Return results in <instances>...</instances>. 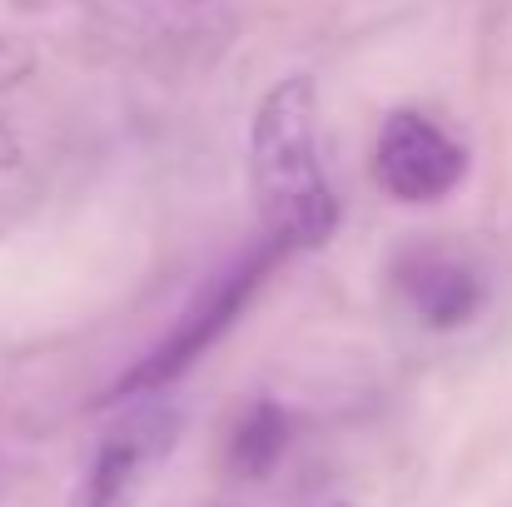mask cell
Instances as JSON below:
<instances>
[{
	"mask_svg": "<svg viewBox=\"0 0 512 507\" xmlns=\"http://www.w3.org/2000/svg\"><path fill=\"white\" fill-rule=\"evenodd\" d=\"M15 15L50 20L95 50H110L125 65H145L155 75L209 70L239 20L229 0H0Z\"/></svg>",
	"mask_w": 512,
	"mask_h": 507,
	"instance_id": "7a4b0ae2",
	"label": "cell"
},
{
	"mask_svg": "<svg viewBox=\"0 0 512 507\" xmlns=\"http://www.w3.org/2000/svg\"><path fill=\"white\" fill-rule=\"evenodd\" d=\"M393 284H398V299L408 304V314L433 334L468 329L488 309V274L458 244L403 249L398 264H393Z\"/></svg>",
	"mask_w": 512,
	"mask_h": 507,
	"instance_id": "8992f818",
	"label": "cell"
},
{
	"mask_svg": "<svg viewBox=\"0 0 512 507\" xmlns=\"http://www.w3.org/2000/svg\"><path fill=\"white\" fill-rule=\"evenodd\" d=\"M184 433V408L155 393V398H135L95 443L80 483L70 488L65 507H135L150 473L174 453Z\"/></svg>",
	"mask_w": 512,
	"mask_h": 507,
	"instance_id": "277c9868",
	"label": "cell"
},
{
	"mask_svg": "<svg viewBox=\"0 0 512 507\" xmlns=\"http://www.w3.org/2000/svg\"><path fill=\"white\" fill-rule=\"evenodd\" d=\"M249 184L259 224L289 254L324 249L339 234V194L319 145V85L309 75H284L254 110L249 125Z\"/></svg>",
	"mask_w": 512,
	"mask_h": 507,
	"instance_id": "6da1fadb",
	"label": "cell"
},
{
	"mask_svg": "<svg viewBox=\"0 0 512 507\" xmlns=\"http://www.w3.org/2000/svg\"><path fill=\"white\" fill-rule=\"evenodd\" d=\"M20 75H25V50H20V40L10 30H0V95L15 90Z\"/></svg>",
	"mask_w": 512,
	"mask_h": 507,
	"instance_id": "ba28073f",
	"label": "cell"
},
{
	"mask_svg": "<svg viewBox=\"0 0 512 507\" xmlns=\"http://www.w3.org/2000/svg\"><path fill=\"white\" fill-rule=\"evenodd\" d=\"M25 160V150H20V140H15V130L0 120V169H20Z\"/></svg>",
	"mask_w": 512,
	"mask_h": 507,
	"instance_id": "9c48e42d",
	"label": "cell"
},
{
	"mask_svg": "<svg viewBox=\"0 0 512 507\" xmlns=\"http://www.w3.org/2000/svg\"><path fill=\"white\" fill-rule=\"evenodd\" d=\"M468 179V145L423 110H393L373 140V184L393 204H443Z\"/></svg>",
	"mask_w": 512,
	"mask_h": 507,
	"instance_id": "5b68a950",
	"label": "cell"
},
{
	"mask_svg": "<svg viewBox=\"0 0 512 507\" xmlns=\"http://www.w3.org/2000/svg\"><path fill=\"white\" fill-rule=\"evenodd\" d=\"M284 453H289V413L269 398L249 403L229 433V473L239 483H264L279 473Z\"/></svg>",
	"mask_w": 512,
	"mask_h": 507,
	"instance_id": "52a82bcc",
	"label": "cell"
},
{
	"mask_svg": "<svg viewBox=\"0 0 512 507\" xmlns=\"http://www.w3.org/2000/svg\"><path fill=\"white\" fill-rule=\"evenodd\" d=\"M279 259H289L284 244H274L269 234L239 254L229 269H219L174 319L160 343H150L130 373H120L110 388H105V403H135V398H155V393H170V383H179L204 353H214V343L229 334L244 309L254 304V294L264 289V279L279 269Z\"/></svg>",
	"mask_w": 512,
	"mask_h": 507,
	"instance_id": "3957f363",
	"label": "cell"
}]
</instances>
